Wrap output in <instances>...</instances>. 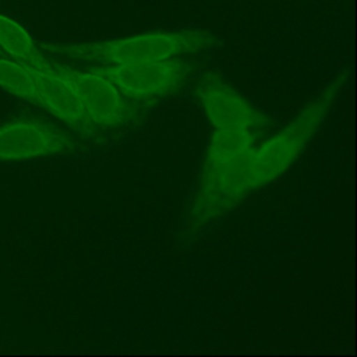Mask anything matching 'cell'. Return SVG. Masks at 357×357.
Masks as SVG:
<instances>
[{"label": "cell", "instance_id": "obj_7", "mask_svg": "<svg viewBox=\"0 0 357 357\" xmlns=\"http://www.w3.org/2000/svg\"><path fill=\"white\" fill-rule=\"evenodd\" d=\"M255 144V134L247 128H219L212 134L199 174L192 204L188 211L201 206L215 191L226 172Z\"/></svg>", "mask_w": 357, "mask_h": 357}, {"label": "cell", "instance_id": "obj_3", "mask_svg": "<svg viewBox=\"0 0 357 357\" xmlns=\"http://www.w3.org/2000/svg\"><path fill=\"white\" fill-rule=\"evenodd\" d=\"M114 86L131 99H152L181 86L187 67L178 57L96 67Z\"/></svg>", "mask_w": 357, "mask_h": 357}, {"label": "cell", "instance_id": "obj_4", "mask_svg": "<svg viewBox=\"0 0 357 357\" xmlns=\"http://www.w3.org/2000/svg\"><path fill=\"white\" fill-rule=\"evenodd\" d=\"M50 68L66 78L79 96L88 120L93 126L113 127L127 121L134 107L114 84L95 68L91 71H75L57 63H49Z\"/></svg>", "mask_w": 357, "mask_h": 357}, {"label": "cell", "instance_id": "obj_1", "mask_svg": "<svg viewBox=\"0 0 357 357\" xmlns=\"http://www.w3.org/2000/svg\"><path fill=\"white\" fill-rule=\"evenodd\" d=\"M344 81V77L335 78L301 109L289 126L259 146H252L233 163L212 195L199 208L187 212L184 236L190 237L198 233L211 222L234 209L252 191L265 187L286 172L325 121Z\"/></svg>", "mask_w": 357, "mask_h": 357}, {"label": "cell", "instance_id": "obj_9", "mask_svg": "<svg viewBox=\"0 0 357 357\" xmlns=\"http://www.w3.org/2000/svg\"><path fill=\"white\" fill-rule=\"evenodd\" d=\"M0 49L22 66H35L45 60L28 32L15 21L0 14Z\"/></svg>", "mask_w": 357, "mask_h": 357}, {"label": "cell", "instance_id": "obj_11", "mask_svg": "<svg viewBox=\"0 0 357 357\" xmlns=\"http://www.w3.org/2000/svg\"><path fill=\"white\" fill-rule=\"evenodd\" d=\"M0 54H1V49H0Z\"/></svg>", "mask_w": 357, "mask_h": 357}, {"label": "cell", "instance_id": "obj_8", "mask_svg": "<svg viewBox=\"0 0 357 357\" xmlns=\"http://www.w3.org/2000/svg\"><path fill=\"white\" fill-rule=\"evenodd\" d=\"M26 68L33 78L36 103L73 128L86 134L93 132L95 126L88 120L78 93L66 78L50 68L47 60Z\"/></svg>", "mask_w": 357, "mask_h": 357}, {"label": "cell", "instance_id": "obj_2", "mask_svg": "<svg viewBox=\"0 0 357 357\" xmlns=\"http://www.w3.org/2000/svg\"><path fill=\"white\" fill-rule=\"evenodd\" d=\"M213 36L201 29L177 32H149L124 39L47 45L45 49L71 59L96 61L106 66L165 60L209 47Z\"/></svg>", "mask_w": 357, "mask_h": 357}, {"label": "cell", "instance_id": "obj_10", "mask_svg": "<svg viewBox=\"0 0 357 357\" xmlns=\"http://www.w3.org/2000/svg\"><path fill=\"white\" fill-rule=\"evenodd\" d=\"M0 86L15 96L36 103L32 74L18 61L15 63L0 57Z\"/></svg>", "mask_w": 357, "mask_h": 357}, {"label": "cell", "instance_id": "obj_5", "mask_svg": "<svg viewBox=\"0 0 357 357\" xmlns=\"http://www.w3.org/2000/svg\"><path fill=\"white\" fill-rule=\"evenodd\" d=\"M202 109L215 127L259 130L269 124L268 116L255 109L215 74L204 75L197 85Z\"/></svg>", "mask_w": 357, "mask_h": 357}, {"label": "cell", "instance_id": "obj_6", "mask_svg": "<svg viewBox=\"0 0 357 357\" xmlns=\"http://www.w3.org/2000/svg\"><path fill=\"white\" fill-rule=\"evenodd\" d=\"M74 146L66 132L42 121L18 120L0 126V160L61 155Z\"/></svg>", "mask_w": 357, "mask_h": 357}]
</instances>
